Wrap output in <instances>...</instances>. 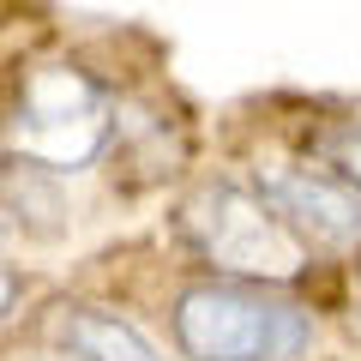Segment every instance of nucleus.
I'll return each mask as SVG.
<instances>
[{
  "label": "nucleus",
  "instance_id": "4",
  "mask_svg": "<svg viewBox=\"0 0 361 361\" xmlns=\"http://www.w3.org/2000/svg\"><path fill=\"white\" fill-rule=\"evenodd\" d=\"M259 199L283 217L301 247L361 241V187H349L337 169H271L259 180Z\"/></svg>",
  "mask_w": 361,
  "mask_h": 361
},
{
  "label": "nucleus",
  "instance_id": "7",
  "mask_svg": "<svg viewBox=\"0 0 361 361\" xmlns=\"http://www.w3.org/2000/svg\"><path fill=\"white\" fill-rule=\"evenodd\" d=\"M331 163H337V175H343L349 187H361V115L331 139Z\"/></svg>",
  "mask_w": 361,
  "mask_h": 361
},
{
  "label": "nucleus",
  "instance_id": "1",
  "mask_svg": "<svg viewBox=\"0 0 361 361\" xmlns=\"http://www.w3.org/2000/svg\"><path fill=\"white\" fill-rule=\"evenodd\" d=\"M175 337L193 361H295L313 325L301 307L241 283H193L175 301Z\"/></svg>",
  "mask_w": 361,
  "mask_h": 361
},
{
  "label": "nucleus",
  "instance_id": "5",
  "mask_svg": "<svg viewBox=\"0 0 361 361\" xmlns=\"http://www.w3.org/2000/svg\"><path fill=\"white\" fill-rule=\"evenodd\" d=\"M61 343L78 361H163L139 325L103 307H61Z\"/></svg>",
  "mask_w": 361,
  "mask_h": 361
},
{
  "label": "nucleus",
  "instance_id": "2",
  "mask_svg": "<svg viewBox=\"0 0 361 361\" xmlns=\"http://www.w3.org/2000/svg\"><path fill=\"white\" fill-rule=\"evenodd\" d=\"M180 229L217 271L253 277V283H289L307 271V247L283 229V217L253 187H235V180L199 187L180 205Z\"/></svg>",
  "mask_w": 361,
  "mask_h": 361
},
{
  "label": "nucleus",
  "instance_id": "8",
  "mask_svg": "<svg viewBox=\"0 0 361 361\" xmlns=\"http://www.w3.org/2000/svg\"><path fill=\"white\" fill-rule=\"evenodd\" d=\"M18 289H25V283H18V271H6V265H0V319H6V313H13Z\"/></svg>",
  "mask_w": 361,
  "mask_h": 361
},
{
  "label": "nucleus",
  "instance_id": "6",
  "mask_svg": "<svg viewBox=\"0 0 361 361\" xmlns=\"http://www.w3.org/2000/svg\"><path fill=\"white\" fill-rule=\"evenodd\" d=\"M0 199L18 217V229H30V235H54L61 217H66V199L54 187V175L37 169V163H25V157H13V169L0 175Z\"/></svg>",
  "mask_w": 361,
  "mask_h": 361
},
{
  "label": "nucleus",
  "instance_id": "3",
  "mask_svg": "<svg viewBox=\"0 0 361 361\" xmlns=\"http://www.w3.org/2000/svg\"><path fill=\"white\" fill-rule=\"evenodd\" d=\"M109 127H115V115H109V97L97 78L78 73V66H42L18 90L13 151L49 175H61V169H85L103 151Z\"/></svg>",
  "mask_w": 361,
  "mask_h": 361
}]
</instances>
